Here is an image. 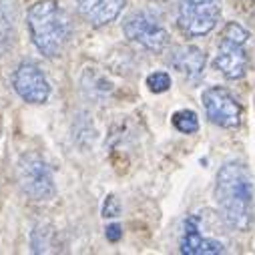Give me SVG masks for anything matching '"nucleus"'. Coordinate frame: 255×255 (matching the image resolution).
<instances>
[{
  "instance_id": "4468645a",
  "label": "nucleus",
  "mask_w": 255,
  "mask_h": 255,
  "mask_svg": "<svg viewBox=\"0 0 255 255\" xmlns=\"http://www.w3.org/2000/svg\"><path fill=\"white\" fill-rule=\"evenodd\" d=\"M147 87H149V91L151 93H155V95H161V93H165V91H169L171 89V75L169 73H165V71H155V73H151L149 77H147Z\"/></svg>"
},
{
  "instance_id": "f257e3e1",
  "label": "nucleus",
  "mask_w": 255,
  "mask_h": 255,
  "mask_svg": "<svg viewBox=\"0 0 255 255\" xmlns=\"http://www.w3.org/2000/svg\"><path fill=\"white\" fill-rule=\"evenodd\" d=\"M215 201L223 221L235 231H249L255 221V191L247 167L225 163L215 179Z\"/></svg>"
},
{
  "instance_id": "9b49d317",
  "label": "nucleus",
  "mask_w": 255,
  "mask_h": 255,
  "mask_svg": "<svg viewBox=\"0 0 255 255\" xmlns=\"http://www.w3.org/2000/svg\"><path fill=\"white\" fill-rule=\"evenodd\" d=\"M205 62H207L205 52L193 44L179 46L171 54V67L175 71H179L183 77H187L189 81H197L203 75Z\"/></svg>"
},
{
  "instance_id": "7ed1b4c3",
  "label": "nucleus",
  "mask_w": 255,
  "mask_h": 255,
  "mask_svg": "<svg viewBox=\"0 0 255 255\" xmlns=\"http://www.w3.org/2000/svg\"><path fill=\"white\" fill-rule=\"evenodd\" d=\"M16 181L22 193L36 203H46L56 197V183L52 171L48 163L34 151L20 155L16 163Z\"/></svg>"
},
{
  "instance_id": "f8f14e48",
  "label": "nucleus",
  "mask_w": 255,
  "mask_h": 255,
  "mask_svg": "<svg viewBox=\"0 0 255 255\" xmlns=\"http://www.w3.org/2000/svg\"><path fill=\"white\" fill-rule=\"evenodd\" d=\"M16 38V14L10 0H0V58L14 44Z\"/></svg>"
},
{
  "instance_id": "20e7f679",
  "label": "nucleus",
  "mask_w": 255,
  "mask_h": 255,
  "mask_svg": "<svg viewBox=\"0 0 255 255\" xmlns=\"http://www.w3.org/2000/svg\"><path fill=\"white\" fill-rule=\"evenodd\" d=\"M247 38H249V30L243 28L239 22H227V26L223 28L215 54V69L231 81L241 79L247 73V62H249L245 50Z\"/></svg>"
},
{
  "instance_id": "6e6552de",
  "label": "nucleus",
  "mask_w": 255,
  "mask_h": 255,
  "mask_svg": "<svg viewBox=\"0 0 255 255\" xmlns=\"http://www.w3.org/2000/svg\"><path fill=\"white\" fill-rule=\"evenodd\" d=\"M16 95L28 105H44L50 99V83L34 60H22L12 75Z\"/></svg>"
},
{
  "instance_id": "39448f33",
  "label": "nucleus",
  "mask_w": 255,
  "mask_h": 255,
  "mask_svg": "<svg viewBox=\"0 0 255 255\" xmlns=\"http://www.w3.org/2000/svg\"><path fill=\"white\" fill-rule=\"evenodd\" d=\"M221 16V0H179L177 22L189 36L209 34Z\"/></svg>"
},
{
  "instance_id": "f03ea898",
  "label": "nucleus",
  "mask_w": 255,
  "mask_h": 255,
  "mask_svg": "<svg viewBox=\"0 0 255 255\" xmlns=\"http://www.w3.org/2000/svg\"><path fill=\"white\" fill-rule=\"evenodd\" d=\"M26 24L30 38L40 54L56 58L73 38V22L58 0H38L28 8Z\"/></svg>"
},
{
  "instance_id": "2eb2a0df",
  "label": "nucleus",
  "mask_w": 255,
  "mask_h": 255,
  "mask_svg": "<svg viewBox=\"0 0 255 255\" xmlns=\"http://www.w3.org/2000/svg\"><path fill=\"white\" fill-rule=\"evenodd\" d=\"M30 245L34 253H44L50 247V229L44 225H36L30 237Z\"/></svg>"
},
{
  "instance_id": "1a4fd4ad",
  "label": "nucleus",
  "mask_w": 255,
  "mask_h": 255,
  "mask_svg": "<svg viewBox=\"0 0 255 255\" xmlns=\"http://www.w3.org/2000/svg\"><path fill=\"white\" fill-rule=\"evenodd\" d=\"M225 251H227V245L223 241L203 235L199 215H191L185 221L183 237H181V253H185V255H217V253H225Z\"/></svg>"
},
{
  "instance_id": "9d476101",
  "label": "nucleus",
  "mask_w": 255,
  "mask_h": 255,
  "mask_svg": "<svg viewBox=\"0 0 255 255\" xmlns=\"http://www.w3.org/2000/svg\"><path fill=\"white\" fill-rule=\"evenodd\" d=\"M125 6V0H77L81 16L93 26H105L113 22Z\"/></svg>"
},
{
  "instance_id": "f3484780",
  "label": "nucleus",
  "mask_w": 255,
  "mask_h": 255,
  "mask_svg": "<svg viewBox=\"0 0 255 255\" xmlns=\"http://www.w3.org/2000/svg\"><path fill=\"white\" fill-rule=\"evenodd\" d=\"M121 237H123V229H121V225L115 223V225H109V227H107V239H109V241L115 243V241H119Z\"/></svg>"
},
{
  "instance_id": "0eeeda50",
  "label": "nucleus",
  "mask_w": 255,
  "mask_h": 255,
  "mask_svg": "<svg viewBox=\"0 0 255 255\" xmlns=\"http://www.w3.org/2000/svg\"><path fill=\"white\" fill-rule=\"evenodd\" d=\"M201 101H203L205 115L213 125L223 127V129L239 127L241 117H243V109L227 89L209 87V89L203 91Z\"/></svg>"
},
{
  "instance_id": "423d86ee",
  "label": "nucleus",
  "mask_w": 255,
  "mask_h": 255,
  "mask_svg": "<svg viewBox=\"0 0 255 255\" xmlns=\"http://www.w3.org/2000/svg\"><path fill=\"white\" fill-rule=\"evenodd\" d=\"M123 32L131 42L151 52H161L169 44L167 28L159 22V18H155L151 12H145V10H139L127 16L123 22Z\"/></svg>"
},
{
  "instance_id": "dca6fc26",
  "label": "nucleus",
  "mask_w": 255,
  "mask_h": 255,
  "mask_svg": "<svg viewBox=\"0 0 255 255\" xmlns=\"http://www.w3.org/2000/svg\"><path fill=\"white\" fill-rule=\"evenodd\" d=\"M119 211H121L119 201H117L113 195H109L107 201H105V205H103V217H117Z\"/></svg>"
},
{
  "instance_id": "ddd939ff",
  "label": "nucleus",
  "mask_w": 255,
  "mask_h": 255,
  "mask_svg": "<svg viewBox=\"0 0 255 255\" xmlns=\"http://www.w3.org/2000/svg\"><path fill=\"white\" fill-rule=\"evenodd\" d=\"M173 127L183 133V135H193L199 131V117L195 111H191V109H181L173 115Z\"/></svg>"
}]
</instances>
